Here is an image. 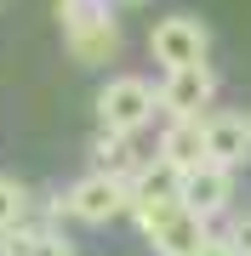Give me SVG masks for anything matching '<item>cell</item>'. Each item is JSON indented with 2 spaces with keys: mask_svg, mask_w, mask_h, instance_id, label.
I'll use <instances>...</instances> for the list:
<instances>
[{
  "mask_svg": "<svg viewBox=\"0 0 251 256\" xmlns=\"http://www.w3.org/2000/svg\"><path fill=\"white\" fill-rule=\"evenodd\" d=\"M0 256H75V245L57 228H18L0 239Z\"/></svg>",
  "mask_w": 251,
  "mask_h": 256,
  "instance_id": "8fae6325",
  "label": "cell"
},
{
  "mask_svg": "<svg viewBox=\"0 0 251 256\" xmlns=\"http://www.w3.org/2000/svg\"><path fill=\"white\" fill-rule=\"evenodd\" d=\"M154 108H160V92H149V80H137V74H120V80H109L97 92L103 131H131V137H137V131L149 126Z\"/></svg>",
  "mask_w": 251,
  "mask_h": 256,
  "instance_id": "3957f363",
  "label": "cell"
},
{
  "mask_svg": "<svg viewBox=\"0 0 251 256\" xmlns=\"http://www.w3.org/2000/svg\"><path fill=\"white\" fill-rule=\"evenodd\" d=\"M92 160H97V171H114V176H137L143 171V165H137V148H131V131H97Z\"/></svg>",
  "mask_w": 251,
  "mask_h": 256,
  "instance_id": "7c38bea8",
  "label": "cell"
},
{
  "mask_svg": "<svg viewBox=\"0 0 251 256\" xmlns=\"http://www.w3.org/2000/svg\"><path fill=\"white\" fill-rule=\"evenodd\" d=\"M205 160L211 165H245L251 160V114H205Z\"/></svg>",
  "mask_w": 251,
  "mask_h": 256,
  "instance_id": "8992f818",
  "label": "cell"
},
{
  "mask_svg": "<svg viewBox=\"0 0 251 256\" xmlns=\"http://www.w3.org/2000/svg\"><path fill=\"white\" fill-rule=\"evenodd\" d=\"M29 228V188L12 182V176H0V239Z\"/></svg>",
  "mask_w": 251,
  "mask_h": 256,
  "instance_id": "4fadbf2b",
  "label": "cell"
},
{
  "mask_svg": "<svg viewBox=\"0 0 251 256\" xmlns=\"http://www.w3.org/2000/svg\"><path fill=\"white\" fill-rule=\"evenodd\" d=\"M114 6H149V0H114Z\"/></svg>",
  "mask_w": 251,
  "mask_h": 256,
  "instance_id": "e0dca14e",
  "label": "cell"
},
{
  "mask_svg": "<svg viewBox=\"0 0 251 256\" xmlns=\"http://www.w3.org/2000/svg\"><path fill=\"white\" fill-rule=\"evenodd\" d=\"M183 205V176L171 171L166 160H154V165H143L137 176H131V216H137V228L149 234L166 210Z\"/></svg>",
  "mask_w": 251,
  "mask_h": 256,
  "instance_id": "277c9868",
  "label": "cell"
},
{
  "mask_svg": "<svg viewBox=\"0 0 251 256\" xmlns=\"http://www.w3.org/2000/svg\"><path fill=\"white\" fill-rule=\"evenodd\" d=\"M228 239H234V250H240V256H251V210L234 222V234H228Z\"/></svg>",
  "mask_w": 251,
  "mask_h": 256,
  "instance_id": "9a60e30c",
  "label": "cell"
},
{
  "mask_svg": "<svg viewBox=\"0 0 251 256\" xmlns=\"http://www.w3.org/2000/svg\"><path fill=\"white\" fill-rule=\"evenodd\" d=\"M205 52H211V28H205L200 18H188V12H171V18H160L149 28V57L160 68H194L205 63Z\"/></svg>",
  "mask_w": 251,
  "mask_h": 256,
  "instance_id": "6da1fadb",
  "label": "cell"
},
{
  "mask_svg": "<svg viewBox=\"0 0 251 256\" xmlns=\"http://www.w3.org/2000/svg\"><path fill=\"white\" fill-rule=\"evenodd\" d=\"M63 210H69L75 222L103 228V222H114L120 210H131V176H114V171H92V176H80V182L63 194Z\"/></svg>",
  "mask_w": 251,
  "mask_h": 256,
  "instance_id": "7a4b0ae2",
  "label": "cell"
},
{
  "mask_svg": "<svg viewBox=\"0 0 251 256\" xmlns=\"http://www.w3.org/2000/svg\"><path fill=\"white\" fill-rule=\"evenodd\" d=\"M200 256H240V250H234V239H205Z\"/></svg>",
  "mask_w": 251,
  "mask_h": 256,
  "instance_id": "2e32d148",
  "label": "cell"
},
{
  "mask_svg": "<svg viewBox=\"0 0 251 256\" xmlns=\"http://www.w3.org/2000/svg\"><path fill=\"white\" fill-rule=\"evenodd\" d=\"M149 239H154V256H200L211 234H205V216H194L188 205H177L149 228Z\"/></svg>",
  "mask_w": 251,
  "mask_h": 256,
  "instance_id": "52a82bcc",
  "label": "cell"
},
{
  "mask_svg": "<svg viewBox=\"0 0 251 256\" xmlns=\"http://www.w3.org/2000/svg\"><path fill=\"white\" fill-rule=\"evenodd\" d=\"M217 97V74L194 63V68H171L166 86H160V108H166L171 120H205V108H211Z\"/></svg>",
  "mask_w": 251,
  "mask_h": 256,
  "instance_id": "5b68a950",
  "label": "cell"
},
{
  "mask_svg": "<svg viewBox=\"0 0 251 256\" xmlns=\"http://www.w3.org/2000/svg\"><path fill=\"white\" fill-rule=\"evenodd\" d=\"M114 18V0H57V28H86V23H103Z\"/></svg>",
  "mask_w": 251,
  "mask_h": 256,
  "instance_id": "5bb4252c",
  "label": "cell"
},
{
  "mask_svg": "<svg viewBox=\"0 0 251 256\" xmlns=\"http://www.w3.org/2000/svg\"><path fill=\"white\" fill-rule=\"evenodd\" d=\"M228 200H234V171L228 165H200V171L183 176V205L194 216H217V210H228Z\"/></svg>",
  "mask_w": 251,
  "mask_h": 256,
  "instance_id": "9c48e42d",
  "label": "cell"
},
{
  "mask_svg": "<svg viewBox=\"0 0 251 256\" xmlns=\"http://www.w3.org/2000/svg\"><path fill=\"white\" fill-rule=\"evenodd\" d=\"M69 57L75 63H92V68H103L114 52H120V23L114 18H103V23H86V28H69Z\"/></svg>",
  "mask_w": 251,
  "mask_h": 256,
  "instance_id": "30bf717a",
  "label": "cell"
},
{
  "mask_svg": "<svg viewBox=\"0 0 251 256\" xmlns=\"http://www.w3.org/2000/svg\"><path fill=\"white\" fill-rule=\"evenodd\" d=\"M154 160H166L177 176H188V171H200V165H211V160H205V126H200V120H171V126L160 131Z\"/></svg>",
  "mask_w": 251,
  "mask_h": 256,
  "instance_id": "ba28073f",
  "label": "cell"
}]
</instances>
